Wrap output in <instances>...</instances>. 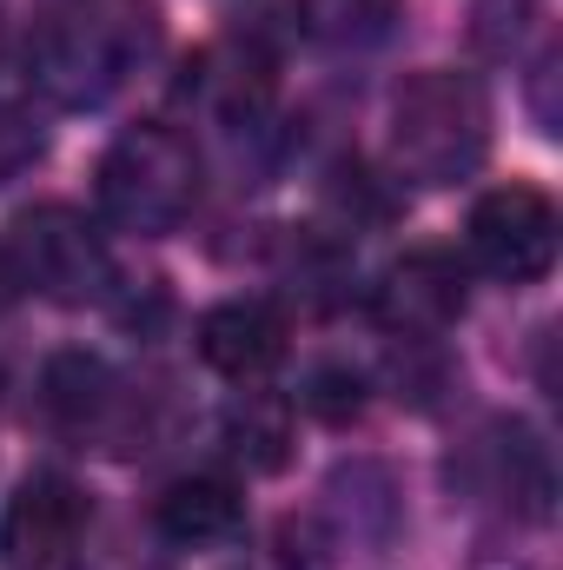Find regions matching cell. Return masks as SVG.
Segmentation results:
<instances>
[{"instance_id":"cell-1","label":"cell","mask_w":563,"mask_h":570,"mask_svg":"<svg viewBox=\"0 0 563 570\" xmlns=\"http://www.w3.org/2000/svg\"><path fill=\"white\" fill-rule=\"evenodd\" d=\"M159 53L152 0H60L33 27L27 73L53 107H107L146 60Z\"/></svg>"},{"instance_id":"cell-2","label":"cell","mask_w":563,"mask_h":570,"mask_svg":"<svg viewBox=\"0 0 563 570\" xmlns=\"http://www.w3.org/2000/svg\"><path fill=\"white\" fill-rule=\"evenodd\" d=\"M491 153V100L457 67H424L392 100V159L418 186H457Z\"/></svg>"},{"instance_id":"cell-3","label":"cell","mask_w":563,"mask_h":570,"mask_svg":"<svg viewBox=\"0 0 563 570\" xmlns=\"http://www.w3.org/2000/svg\"><path fill=\"white\" fill-rule=\"evenodd\" d=\"M199 193H206L199 146H192V134H179L166 120L127 127L100 159V213L120 233H146V239L179 233L192 219Z\"/></svg>"},{"instance_id":"cell-4","label":"cell","mask_w":563,"mask_h":570,"mask_svg":"<svg viewBox=\"0 0 563 570\" xmlns=\"http://www.w3.org/2000/svg\"><path fill=\"white\" fill-rule=\"evenodd\" d=\"M7 259H13L20 285H33V292L53 298V305H93V298H107V285H113V253H107L100 226H93L87 213L60 206V199L27 206V213L13 219Z\"/></svg>"},{"instance_id":"cell-5","label":"cell","mask_w":563,"mask_h":570,"mask_svg":"<svg viewBox=\"0 0 563 570\" xmlns=\"http://www.w3.org/2000/svg\"><path fill=\"white\" fill-rule=\"evenodd\" d=\"M471 259L504 285H531L557 266V206L537 186H491L464 219Z\"/></svg>"},{"instance_id":"cell-6","label":"cell","mask_w":563,"mask_h":570,"mask_svg":"<svg viewBox=\"0 0 563 570\" xmlns=\"http://www.w3.org/2000/svg\"><path fill=\"white\" fill-rule=\"evenodd\" d=\"M87 524H93L87 491L73 478H60V471H33V478H20V491L0 511V564L7 570H60L80 551Z\"/></svg>"},{"instance_id":"cell-7","label":"cell","mask_w":563,"mask_h":570,"mask_svg":"<svg viewBox=\"0 0 563 570\" xmlns=\"http://www.w3.org/2000/svg\"><path fill=\"white\" fill-rule=\"evenodd\" d=\"M457 312H464V273H457V259L437 253V246L405 253V259L385 273V285H378V318H385L392 332H405V338H437Z\"/></svg>"},{"instance_id":"cell-8","label":"cell","mask_w":563,"mask_h":570,"mask_svg":"<svg viewBox=\"0 0 563 570\" xmlns=\"http://www.w3.org/2000/svg\"><path fill=\"white\" fill-rule=\"evenodd\" d=\"M199 358L233 379V385H253L266 379L285 358V318L266 305V298H226L199 318Z\"/></svg>"},{"instance_id":"cell-9","label":"cell","mask_w":563,"mask_h":570,"mask_svg":"<svg viewBox=\"0 0 563 570\" xmlns=\"http://www.w3.org/2000/svg\"><path fill=\"white\" fill-rule=\"evenodd\" d=\"M152 524H159L166 544H186V551L226 544V538H239V524H246V498H239L233 478L192 471V478H172V484L152 498Z\"/></svg>"},{"instance_id":"cell-10","label":"cell","mask_w":563,"mask_h":570,"mask_svg":"<svg viewBox=\"0 0 563 570\" xmlns=\"http://www.w3.org/2000/svg\"><path fill=\"white\" fill-rule=\"evenodd\" d=\"M40 405H47V425L60 438H107L113 431V412H120V379L87 358V352H60L47 365V385H40Z\"/></svg>"},{"instance_id":"cell-11","label":"cell","mask_w":563,"mask_h":570,"mask_svg":"<svg viewBox=\"0 0 563 570\" xmlns=\"http://www.w3.org/2000/svg\"><path fill=\"white\" fill-rule=\"evenodd\" d=\"M226 444L246 471H279L292 458V412L266 392H246L233 412H226Z\"/></svg>"},{"instance_id":"cell-12","label":"cell","mask_w":563,"mask_h":570,"mask_svg":"<svg viewBox=\"0 0 563 570\" xmlns=\"http://www.w3.org/2000/svg\"><path fill=\"white\" fill-rule=\"evenodd\" d=\"M358 392H365L358 372H318L312 392H305V405L325 412V419H352V412H358Z\"/></svg>"},{"instance_id":"cell-13","label":"cell","mask_w":563,"mask_h":570,"mask_svg":"<svg viewBox=\"0 0 563 570\" xmlns=\"http://www.w3.org/2000/svg\"><path fill=\"white\" fill-rule=\"evenodd\" d=\"M33 153H40V127H27V114L0 107V179H7V173H20Z\"/></svg>"},{"instance_id":"cell-14","label":"cell","mask_w":563,"mask_h":570,"mask_svg":"<svg viewBox=\"0 0 563 570\" xmlns=\"http://www.w3.org/2000/svg\"><path fill=\"white\" fill-rule=\"evenodd\" d=\"M20 298V273H13V259H7V246H0V312Z\"/></svg>"}]
</instances>
